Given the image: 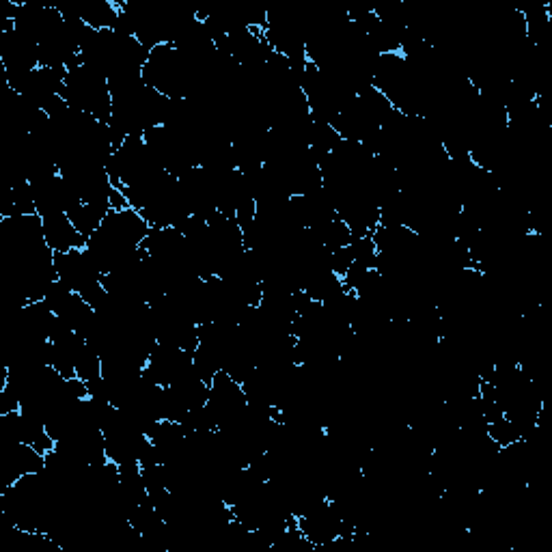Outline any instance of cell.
<instances>
[{
    "instance_id": "cell-1",
    "label": "cell",
    "mask_w": 552,
    "mask_h": 552,
    "mask_svg": "<svg viewBox=\"0 0 552 552\" xmlns=\"http://www.w3.org/2000/svg\"><path fill=\"white\" fill-rule=\"evenodd\" d=\"M54 268H57L59 283L76 294H85L87 289L102 281V270L98 261L87 251V246L69 253H54Z\"/></svg>"
},
{
    "instance_id": "cell-2",
    "label": "cell",
    "mask_w": 552,
    "mask_h": 552,
    "mask_svg": "<svg viewBox=\"0 0 552 552\" xmlns=\"http://www.w3.org/2000/svg\"><path fill=\"white\" fill-rule=\"evenodd\" d=\"M44 240L54 253H69L87 246V238L74 227L67 214L44 216Z\"/></svg>"
},
{
    "instance_id": "cell-3",
    "label": "cell",
    "mask_w": 552,
    "mask_h": 552,
    "mask_svg": "<svg viewBox=\"0 0 552 552\" xmlns=\"http://www.w3.org/2000/svg\"><path fill=\"white\" fill-rule=\"evenodd\" d=\"M106 214H108V210H102V207H98V205H91V203H82L80 201L67 216L72 218L74 227L82 233V236H85L89 240L93 236V233L100 229V225L104 223Z\"/></svg>"
}]
</instances>
